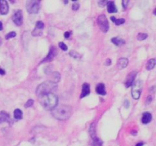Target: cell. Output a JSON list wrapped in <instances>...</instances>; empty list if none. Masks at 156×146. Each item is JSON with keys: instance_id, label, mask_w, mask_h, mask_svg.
Wrapping results in <instances>:
<instances>
[{"instance_id": "6da1fadb", "label": "cell", "mask_w": 156, "mask_h": 146, "mask_svg": "<svg viewBox=\"0 0 156 146\" xmlns=\"http://www.w3.org/2000/svg\"><path fill=\"white\" fill-rule=\"evenodd\" d=\"M39 100L42 106L46 110H53L57 106V103H58L57 96L52 92L39 97Z\"/></svg>"}, {"instance_id": "7a4b0ae2", "label": "cell", "mask_w": 156, "mask_h": 146, "mask_svg": "<svg viewBox=\"0 0 156 146\" xmlns=\"http://www.w3.org/2000/svg\"><path fill=\"white\" fill-rule=\"evenodd\" d=\"M53 116L59 120L68 119L72 115V107L67 105L56 107L52 111Z\"/></svg>"}, {"instance_id": "3957f363", "label": "cell", "mask_w": 156, "mask_h": 146, "mask_svg": "<svg viewBox=\"0 0 156 146\" xmlns=\"http://www.w3.org/2000/svg\"><path fill=\"white\" fill-rule=\"evenodd\" d=\"M57 87V83L52 82L51 80L46 81L38 85V87L37 88V90H36V94L39 97L43 94L51 93V91L55 90Z\"/></svg>"}, {"instance_id": "277c9868", "label": "cell", "mask_w": 156, "mask_h": 146, "mask_svg": "<svg viewBox=\"0 0 156 146\" xmlns=\"http://www.w3.org/2000/svg\"><path fill=\"white\" fill-rule=\"evenodd\" d=\"M40 8V2L37 0H29L26 2V9L30 14L38 13Z\"/></svg>"}, {"instance_id": "5b68a950", "label": "cell", "mask_w": 156, "mask_h": 146, "mask_svg": "<svg viewBox=\"0 0 156 146\" xmlns=\"http://www.w3.org/2000/svg\"><path fill=\"white\" fill-rule=\"evenodd\" d=\"M143 83L142 81H136L133 85H132V96L135 100H138L140 97Z\"/></svg>"}, {"instance_id": "8992f818", "label": "cell", "mask_w": 156, "mask_h": 146, "mask_svg": "<svg viewBox=\"0 0 156 146\" xmlns=\"http://www.w3.org/2000/svg\"><path fill=\"white\" fill-rule=\"evenodd\" d=\"M97 24L102 32L107 33L109 30V22L104 15H99V17L97 18Z\"/></svg>"}, {"instance_id": "52a82bcc", "label": "cell", "mask_w": 156, "mask_h": 146, "mask_svg": "<svg viewBox=\"0 0 156 146\" xmlns=\"http://www.w3.org/2000/svg\"><path fill=\"white\" fill-rule=\"evenodd\" d=\"M12 21L18 26L21 25L23 21V15H22V11L21 10H16L14 12L12 16Z\"/></svg>"}, {"instance_id": "ba28073f", "label": "cell", "mask_w": 156, "mask_h": 146, "mask_svg": "<svg viewBox=\"0 0 156 146\" xmlns=\"http://www.w3.org/2000/svg\"><path fill=\"white\" fill-rule=\"evenodd\" d=\"M57 54V50L56 49V47L54 46H51L50 48V51L48 55L43 59V61L41 62V63H45V62H51L53 59L55 58V57Z\"/></svg>"}, {"instance_id": "9c48e42d", "label": "cell", "mask_w": 156, "mask_h": 146, "mask_svg": "<svg viewBox=\"0 0 156 146\" xmlns=\"http://www.w3.org/2000/svg\"><path fill=\"white\" fill-rule=\"evenodd\" d=\"M44 28V24L43 22L39 21L36 23V27L32 31V35L36 37V36H40L43 33V30Z\"/></svg>"}, {"instance_id": "30bf717a", "label": "cell", "mask_w": 156, "mask_h": 146, "mask_svg": "<svg viewBox=\"0 0 156 146\" xmlns=\"http://www.w3.org/2000/svg\"><path fill=\"white\" fill-rule=\"evenodd\" d=\"M137 72H131L126 77V81H125V87L126 88H129L130 86H132V82L136 76Z\"/></svg>"}, {"instance_id": "8fae6325", "label": "cell", "mask_w": 156, "mask_h": 146, "mask_svg": "<svg viewBox=\"0 0 156 146\" xmlns=\"http://www.w3.org/2000/svg\"><path fill=\"white\" fill-rule=\"evenodd\" d=\"M9 8L7 1L1 0L0 1V14L1 15H7L8 12Z\"/></svg>"}, {"instance_id": "7c38bea8", "label": "cell", "mask_w": 156, "mask_h": 146, "mask_svg": "<svg viewBox=\"0 0 156 146\" xmlns=\"http://www.w3.org/2000/svg\"><path fill=\"white\" fill-rule=\"evenodd\" d=\"M89 94H90V85L88 83H84L82 85V94L80 95V98H83L88 96Z\"/></svg>"}, {"instance_id": "4fadbf2b", "label": "cell", "mask_w": 156, "mask_h": 146, "mask_svg": "<svg viewBox=\"0 0 156 146\" xmlns=\"http://www.w3.org/2000/svg\"><path fill=\"white\" fill-rule=\"evenodd\" d=\"M107 12L109 13H116L117 12V8L113 1H107Z\"/></svg>"}, {"instance_id": "5bb4252c", "label": "cell", "mask_w": 156, "mask_h": 146, "mask_svg": "<svg viewBox=\"0 0 156 146\" xmlns=\"http://www.w3.org/2000/svg\"><path fill=\"white\" fill-rule=\"evenodd\" d=\"M129 60L126 58H120L117 62V67L119 69H123L128 65Z\"/></svg>"}, {"instance_id": "9a60e30c", "label": "cell", "mask_w": 156, "mask_h": 146, "mask_svg": "<svg viewBox=\"0 0 156 146\" xmlns=\"http://www.w3.org/2000/svg\"><path fill=\"white\" fill-rule=\"evenodd\" d=\"M11 120L10 116L8 113L5 111L0 112V123H3L5 122H9Z\"/></svg>"}, {"instance_id": "2e32d148", "label": "cell", "mask_w": 156, "mask_h": 146, "mask_svg": "<svg viewBox=\"0 0 156 146\" xmlns=\"http://www.w3.org/2000/svg\"><path fill=\"white\" fill-rule=\"evenodd\" d=\"M152 114L149 112H145L143 114H142V123L144 124H148L151 122L152 120Z\"/></svg>"}, {"instance_id": "e0dca14e", "label": "cell", "mask_w": 156, "mask_h": 146, "mask_svg": "<svg viewBox=\"0 0 156 146\" xmlns=\"http://www.w3.org/2000/svg\"><path fill=\"white\" fill-rule=\"evenodd\" d=\"M111 42H112L114 45H116V46H122V45L125 44V43H126L124 40H123V39H121V38H120V37H116L112 38V39H111Z\"/></svg>"}, {"instance_id": "ac0fdd59", "label": "cell", "mask_w": 156, "mask_h": 146, "mask_svg": "<svg viewBox=\"0 0 156 146\" xmlns=\"http://www.w3.org/2000/svg\"><path fill=\"white\" fill-rule=\"evenodd\" d=\"M96 91L97 94H99L101 95H105L107 94L106 90H105V86L104 84H99L96 88Z\"/></svg>"}, {"instance_id": "d6986e66", "label": "cell", "mask_w": 156, "mask_h": 146, "mask_svg": "<svg viewBox=\"0 0 156 146\" xmlns=\"http://www.w3.org/2000/svg\"><path fill=\"white\" fill-rule=\"evenodd\" d=\"M89 133H90V136L92 138V139H97V136H96V129H95V124L92 123L89 128Z\"/></svg>"}, {"instance_id": "ffe728a7", "label": "cell", "mask_w": 156, "mask_h": 146, "mask_svg": "<svg viewBox=\"0 0 156 146\" xmlns=\"http://www.w3.org/2000/svg\"><path fill=\"white\" fill-rule=\"evenodd\" d=\"M155 59H151L148 61L146 64V69L147 70H151L155 68Z\"/></svg>"}, {"instance_id": "44dd1931", "label": "cell", "mask_w": 156, "mask_h": 146, "mask_svg": "<svg viewBox=\"0 0 156 146\" xmlns=\"http://www.w3.org/2000/svg\"><path fill=\"white\" fill-rule=\"evenodd\" d=\"M22 117H23V114H22V111L20 109L15 110V111H14V117L16 119H21Z\"/></svg>"}, {"instance_id": "7402d4cb", "label": "cell", "mask_w": 156, "mask_h": 146, "mask_svg": "<svg viewBox=\"0 0 156 146\" xmlns=\"http://www.w3.org/2000/svg\"><path fill=\"white\" fill-rule=\"evenodd\" d=\"M110 19H111V21H112L113 22H114V23L116 24V25H120L124 24L125 22V19H124V18L116 19V18L114 17V16H112V17L110 18Z\"/></svg>"}, {"instance_id": "603a6c76", "label": "cell", "mask_w": 156, "mask_h": 146, "mask_svg": "<svg viewBox=\"0 0 156 146\" xmlns=\"http://www.w3.org/2000/svg\"><path fill=\"white\" fill-rule=\"evenodd\" d=\"M52 75H53V79L51 80V81L53 82H55V83H57V82L60 81V74H59L58 72H53Z\"/></svg>"}, {"instance_id": "cb8c5ba5", "label": "cell", "mask_w": 156, "mask_h": 146, "mask_svg": "<svg viewBox=\"0 0 156 146\" xmlns=\"http://www.w3.org/2000/svg\"><path fill=\"white\" fill-rule=\"evenodd\" d=\"M69 55H70L72 57H73V58L75 59L81 58V55H80L79 53H77L76 51H75V50H71L70 53H69Z\"/></svg>"}, {"instance_id": "d4e9b609", "label": "cell", "mask_w": 156, "mask_h": 146, "mask_svg": "<svg viewBox=\"0 0 156 146\" xmlns=\"http://www.w3.org/2000/svg\"><path fill=\"white\" fill-rule=\"evenodd\" d=\"M147 37H148V35H147L146 33H139V34L137 35V40H138L142 41V40H146V39L147 38Z\"/></svg>"}, {"instance_id": "484cf974", "label": "cell", "mask_w": 156, "mask_h": 146, "mask_svg": "<svg viewBox=\"0 0 156 146\" xmlns=\"http://www.w3.org/2000/svg\"><path fill=\"white\" fill-rule=\"evenodd\" d=\"M93 145L94 146H102V141L100 140L98 138L95 139L93 140Z\"/></svg>"}, {"instance_id": "4316f807", "label": "cell", "mask_w": 156, "mask_h": 146, "mask_svg": "<svg viewBox=\"0 0 156 146\" xmlns=\"http://www.w3.org/2000/svg\"><path fill=\"white\" fill-rule=\"evenodd\" d=\"M16 37V33L14 32V31H12V32H10V33H8V34H6L5 39H6V40H8V39L13 38V37Z\"/></svg>"}, {"instance_id": "83f0119b", "label": "cell", "mask_w": 156, "mask_h": 146, "mask_svg": "<svg viewBox=\"0 0 156 146\" xmlns=\"http://www.w3.org/2000/svg\"><path fill=\"white\" fill-rule=\"evenodd\" d=\"M59 47H60L62 50H64V51H66L67 49H68L67 46H66L64 43H62V42H60V43H59Z\"/></svg>"}, {"instance_id": "f1b7e54d", "label": "cell", "mask_w": 156, "mask_h": 146, "mask_svg": "<svg viewBox=\"0 0 156 146\" xmlns=\"http://www.w3.org/2000/svg\"><path fill=\"white\" fill-rule=\"evenodd\" d=\"M33 104H34V100H28L25 103V108L30 107L31 106H33Z\"/></svg>"}, {"instance_id": "f546056e", "label": "cell", "mask_w": 156, "mask_h": 146, "mask_svg": "<svg viewBox=\"0 0 156 146\" xmlns=\"http://www.w3.org/2000/svg\"><path fill=\"white\" fill-rule=\"evenodd\" d=\"M79 3L78 2H75L72 5V10L73 11H77L79 8Z\"/></svg>"}, {"instance_id": "4dcf8cb0", "label": "cell", "mask_w": 156, "mask_h": 146, "mask_svg": "<svg viewBox=\"0 0 156 146\" xmlns=\"http://www.w3.org/2000/svg\"><path fill=\"white\" fill-rule=\"evenodd\" d=\"M107 1H102V2H98V5H100V7H104L107 5Z\"/></svg>"}, {"instance_id": "1f68e13d", "label": "cell", "mask_w": 156, "mask_h": 146, "mask_svg": "<svg viewBox=\"0 0 156 146\" xmlns=\"http://www.w3.org/2000/svg\"><path fill=\"white\" fill-rule=\"evenodd\" d=\"M71 32L70 31H67V32H65V33H64V37H65V38H66V39H68L69 37H70V35H71Z\"/></svg>"}, {"instance_id": "d6a6232c", "label": "cell", "mask_w": 156, "mask_h": 146, "mask_svg": "<svg viewBox=\"0 0 156 146\" xmlns=\"http://www.w3.org/2000/svg\"><path fill=\"white\" fill-rule=\"evenodd\" d=\"M122 3H123V6H124V8H126V7H127V5H128V3H129V1H123L122 2Z\"/></svg>"}, {"instance_id": "836d02e7", "label": "cell", "mask_w": 156, "mask_h": 146, "mask_svg": "<svg viewBox=\"0 0 156 146\" xmlns=\"http://www.w3.org/2000/svg\"><path fill=\"white\" fill-rule=\"evenodd\" d=\"M110 64H111V61H110V59H107L106 62H105V65L109 66V65H110Z\"/></svg>"}, {"instance_id": "e575fe53", "label": "cell", "mask_w": 156, "mask_h": 146, "mask_svg": "<svg viewBox=\"0 0 156 146\" xmlns=\"http://www.w3.org/2000/svg\"><path fill=\"white\" fill-rule=\"evenodd\" d=\"M5 71L4 69H2L0 67V75H5Z\"/></svg>"}, {"instance_id": "d590c367", "label": "cell", "mask_w": 156, "mask_h": 146, "mask_svg": "<svg viewBox=\"0 0 156 146\" xmlns=\"http://www.w3.org/2000/svg\"><path fill=\"white\" fill-rule=\"evenodd\" d=\"M152 100V96H149V97H148V100H147V104H149V102H151Z\"/></svg>"}, {"instance_id": "8d00e7d4", "label": "cell", "mask_w": 156, "mask_h": 146, "mask_svg": "<svg viewBox=\"0 0 156 146\" xmlns=\"http://www.w3.org/2000/svg\"><path fill=\"white\" fill-rule=\"evenodd\" d=\"M126 108H128V107H129V101H128L127 100H126L125 101V105H126Z\"/></svg>"}, {"instance_id": "74e56055", "label": "cell", "mask_w": 156, "mask_h": 146, "mask_svg": "<svg viewBox=\"0 0 156 146\" xmlns=\"http://www.w3.org/2000/svg\"><path fill=\"white\" fill-rule=\"evenodd\" d=\"M136 146H143V143H142V142L138 143V144H136Z\"/></svg>"}, {"instance_id": "f35d334b", "label": "cell", "mask_w": 156, "mask_h": 146, "mask_svg": "<svg viewBox=\"0 0 156 146\" xmlns=\"http://www.w3.org/2000/svg\"><path fill=\"white\" fill-rule=\"evenodd\" d=\"M2 30V23L0 21V30Z\"/></svg>"}, {"instance_id": "ab89813d", "label": "cell", "mask_w": 156, "mask_h": 146, "mask_svg": "<svg viewBox=\"0 0 156 146\" xmlns=\"http://www.w3.org/2000/svg\"><path fill=\"white\" fill-rule=\"evenodd\" d=\"M2 44V40H1V39H0V45Z\"/></svg>"}]
</instances>
